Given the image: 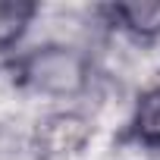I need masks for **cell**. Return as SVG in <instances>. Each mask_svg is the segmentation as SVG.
<instances>
[{"mask_svg": "<svg viewBox=\"0 0 160 160\" xmlns=\"http://www.w3.org/2000/svg\"><path fill=\"white\" fill-rule=\"evenodd\" d=\"M94 126L78 110H57L38 119L32 132V151L38 160H66L88 148Z\"/></svg>", "mask_w": 160, "mask_h": 160, "instance_id": "7a4b0ae2", "label": "cell"}, {"mask_svg": "<svg viewBox=\"0 0 160 160\" xmlns=\"http://www.w3.org/2000/svg\"><path fill=\"white\" fill-rule=\"evenodd\" d=\"M122 141L138 144L144 151H160V75L141 88L132 116L122 129Z\"/></svg>", "mask_w": 160, "mask_h": 160, "instance_id": "3957f363", "label": "cell"}, {"mask_svg": "<svg viewBox=\"0 0 160 160\" xmlns=\"http://www.w3.org/2000/svg\"><path fill=\"white\" fill-rule=\"evenodd\" d=\"M98 13L110 28L129 35L132 41L151 44L160 38V3H107Z\"/></svg>", "mask_w": 160, "mask_h": 160, "instance_id": "277c9868", "label": "cell"}, {"mask_svg": "<svg viewBox=\"0 0 160 160\" xmlns=\"http://www.w3.org/2000/svg\"><path fill=\"white\" fill-rule=\"evenodd\" d=\"M13 82L41 98H78L91 85V57L75 44H38L16 60H10Z\"/></svg>", "mask_w": 160, "mask_h": 160, "instance_id": "6da1fadb", "label": "cell"}, {"mask_svg": "<svg viewBox=\"0 0 160 160\" xmlns=\"http://www.w3.org/2000/svg\"><path fill=\"white\" fill-rule=\"evenodd\" d=\"M38 16V3L32 0H0V53L13 50L28 25Z\"/></svg>", "mask_w": 160, "mask_h": 160, "instance_id": "5b68a950", "label": "cell"}]
</instances>
